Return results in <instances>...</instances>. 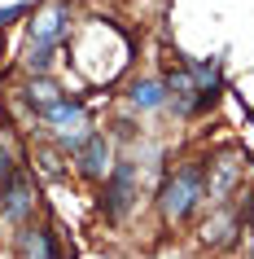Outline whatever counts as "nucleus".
Masks as SVG:
<instances>
[{"label": "nucleus", "instance_id": "obj_5", "mask_svg": "<svg viewBox=\"0 0 254 259\" xmlns=\"http://www.w3.org/2000/svg\"><path fill=\"white\" fill-rule=\"evenodd\" d=\"M66 5H57V9H48L44 18H35L31 22V49H57V40L66 35Z\"/></svg>", "mask_w": 254, "mask_h": 259}, {"label": "nucleus", "instance_id": "obj_8", "mask_svg": "<svg viewBox=\"0 0 254 259\" xmlns=\"http://www.w3.org/2000/svg\"><path fill=\"white\" fill-rule=\"evenodd\" d=\"M22 93H27V101H31L35 110H40V114H44L48 106H53V101H62V88H57V83H48V79H31L27 88H22Z\"/></svg>", "mask_w": 254, "mask_h": 259}, {"label": "nucleus", "instance_id": "obj_10", "mask_svg": "<svg viewBox=\"0 0 254 259\" xmlns=\"http://www.w3.org/2000/svg\"><path fill=\"white\" fill-rule=\"evenodd\" d=\"M40 163H44V176H53V180H62V176H66V171H62V163H57V154H44Z\"/></svg>", "mask_w": 254, "mask_h": 259}, {"label": "nucleus", "instance_id": "obj_2", "mask_svg": "<svg viewBox=\"0 0 254 259\" xmlns=\"http://www.w3.org/2000/svg\"><path fill=\"white\" fill-rule=\"evenodd\" d=\"M132 202H136V163L123 158L101 185V211H106V220H123L132 211Z\"/></svg>", "mask_w": 254, "mask_h": 259}, {"label": "nucleus", "instance_id": "obj_1", "mask_svg": "<svg viewBox=\"0 0 254 259\" xmlns=\"http://www.w3.org/2000/svg\"><path fill=\"white\" fill-rule=\"evenodd\" d=\"M206 176H211V163H201V158H193V163H184L175 176H167V185H162V193H158L162 215L167 220L193 215V206L206 198Z\"/></svg>", "mask_w": 254, "mask_h": 259}, {"label": "nucleus", "instance_id": "obj_12", "mask_svg": "<svg viewBox=\"0 0 254 259\" xmlns=\"http://www.w3.org/2000/svg\"><path fill=\"white\" fill-rule=\"evenodd\" d=\"M241 224H250V229H254V193L245 198V206H241Z\"/></svg>", "mask_w": 254, "mask_h": 259}, {"label": "nucleus", "instance_id": "obj_11", "mask_svg": "<svg viewBox=\"0 0 254 259\" xmlns=\"http://www.w3.org/2000/svg\"><path fill=\"white\" fill-rule=\"evenodd\" d=\"M22 14H27V5H14V9H0V27H9V22H18Z\"/></svg>", "mask_w": 254, "mask_h": 259}, {"label": "nucleus", "instance_id": "obj_9", "mask_svg": "<svg viewBox=\"0 0 254 259\" xmlns=\"http://www.w3.org/2000/svg\"><path fill=\"white\" fill-rule=\"evenodd\" d=\"M9 176H14V154H9V145H0V189Z\"/></svg>", "mask_w": 254, "mask_h": 259}, {"label": "nucleus", "instance_id": "obj_7", "mask_svg": "<svg viewBox=\"0 0 254 259\" xmlns=\"http://www.w3.org/2000/svg\"><path fill=\"white\" fill-rule=\"evenodd\" d=\"M22 246H27L31 259H57V246H53V233L48 229H27L22 233Z\"/></svg>", "mask_w": 254, "mask_h": 259}, {"label": "nucleus", "instance_id": "obj_4", "mask_svg": "<svg viewBox=\"0 0 254 259\" xmlns=\"http://www.w3.org/2000/svg\"><path fill=\"white\" fill-rule=\"evenodd\" d=\"M31 206H35V189H31V180L22 171H14V176L5 180V189H0V215L22 224L31 215Z\"/></svg>", "mask_w": 254, "mask_h": 259}, {"label": "nucleus", "instance_id": "obj_6", "mask_svg": "<svg viewBox=\"0 0 254 259\" xmlns=\"http://www.w3.org/2000/svg\"><path fill=\"white\" fill-rule=\"evenodd\" d=\"M127 101H132L136 110H158V106H167V83L162 79H136L132 93H127Z\"/></svg>", "mask_w": 254, "mask_h": 259}, {"label": "nucleus", "instance_id": "obj_3", "mask_svg": "<svg viewBox=\"0 0 254 259\" xmlns=\"http://www.w3.org/2000/svg\"><path fill=\"white\" fill-rule=\"evenodd\" d=\"M110 158H114V150H110V141L101 137V132H88V137L75 145V163H79V171L88 180H101L110 171Z\"/></svg>", "mask_w": 254, "mask_h": 259}]
</instances>
